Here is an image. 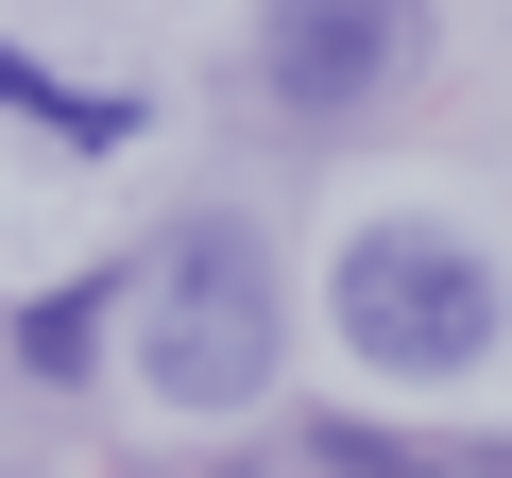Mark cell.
<instances>
[{
  "mask_svg": "<svg viewBox=\"0 0 512 478\" xmlns=\"http://www.w3.org/2000/svg\"><path fill=\"white\" fill-rule=\"evenodd\" d=\"M274 342H291L274 239L256 222H171L154 274H137V393L154 410H256L274 393Z\"/></svg>",
  "mask_w": 512,
  "mask_h": 478,
  "instance_id": "cell-1",
  "label": "cell"
},
{
  "mask_svg": "<svg viewBox=\"0 0 512 478\" xmlns=\"http://www.w3.org/2000/svg\"><path fill=\"white\" fill-rule=\"evenodd\" d=\"M359 376H478L512 342V274L478 257L461 222H359L342 239V274H325Z\"/></svg>",
  "mask_w": 512,
  "mask_h": 478,
  "instance_id": "cell-2",
  "label": "cell"
},
{
  "mask_svg": "<svg viewBox=\"0 0 512 478\" xmlns=\"http://www.w3.org/2000/svg\"><path fill=\"white\" fill-rule=\"evenodd\" d=\"M410 52H427L410 0H256V86H274L291 120H359V103H393Z\"/></svg>",
  "mask_w": 512,
  "mask_h": 478,
  "instance_id": "cell-3",
  "label": "cell"
},
{
  "mask_svg": "<svg viewBox=\"0 0 512 478\" xmlns=\"http://www.w3.org/2000/svg\"><path fill=\"white\" fill-rule=\"evenodd\" d=\"M0 103H18V120H35V137H69V154H120V137H137V120H154V103H137V86H69V69H35V52H18V35H0Z\"/></svg>",
  "mask_w": 512,
  "mask_h": 478,
  "instance_id": "cell-4",
  "label": "cell"
},
{
  "mask_svg": "<svg viewBox=\"0 0 512 478\" xmlns=\"http://www.w3.org/2000/svg\"><path fill=\"white\" fill-rule=\"evenodd\" d=\"M18 342H35V376H69V359H86V342H103V291H52V308H35V325H18Z\"/></svg>",
  "mask_w": 512,
  "mask_h": 478,
  "instance_id": "cell-5",
  "label": "cell"
},
{
  "mask_svg": "<svg viewBox=\"0 0 512 478\" xmlns=\"http://www.w3.org/2000/svg\"><path fill=\"white\" fill-rule=\"evenodd\" d=\"M342 478H444V461H410V444H393V461H342Z\"/></svg>",
  "mask_w": 512,
  "mask_h": 478,
  "instance_id": "cell-6",
  "label": "cell"
}]
</instances>
